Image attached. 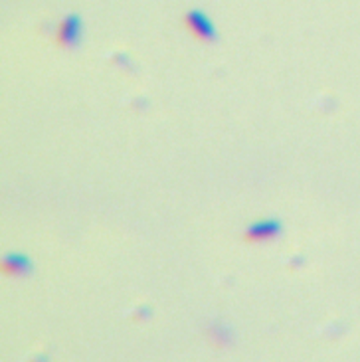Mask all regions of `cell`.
Returning a JSON list of instances; mask_svg holds the SVG:
<instances>
[{
  "label": "cell",
  "mask_w": 360,
  "mask_h": 362,
  "mask_svg": "<svg viewBox=\"0 0 360 362\" xmlns=\"http://www.w3.org/2000/svg\"><path fill=\"white\" fill-rule=\"evenodd\" d=\"M184 26L188 28V32H191L196 40L210 42L214 38L212 24L200 12H188L186 18H184Z\"/></svg>",
  "instance_id": "6da1fadb"
},
{
  "label": "cell",
  "mask_w": 360,
  "mask_h": 362,
  "mask_svg": "<svg viewBox=\"0 0 360 362\" xmlns=\"http://www.w3.org/2000/svg\"><path fill=\"white\" fill-rule=\"evenodd\" d=\"M279 234V226L274 220H262L255 222L254 226H250L245 232L244 239L248 244H262V242H269Z\"/></svg>",
  "instance_id": "7a4b0ae2"
},
{
  "label": "cell",
  "mask_w": 360,
  "mask_h": 362,
  "mask_svg": "<svg viewBox=\"0 0 360 362\" xmlns=\"http://www.w3.org/2000/svg\"><path fill=\"white\" fill-rule=\"evenodd\" d=\"M77 36H79V24H77L75 16H68L65 20L60 22V26L56 30V42H58V46H62V48L74 46Z\"/></svg>",
  "instance_id": "3957f363"
},
{
  "label": "cell",
  "mask_w": 360,
  "mask_h": 362,
  "mask_svg": "<svg viewBox=\"0 0 360 362\" xmlns=\"http://www.w3.org/2000/svg\"><path fill=\"white\" fill-rule=\"evenodd\" d=\"M24 269H26V259L18 258V256H11V258L2 261V273L6 277H16V275H20Z\"/></svg>",
  "instance_id": "277c9868"
}]
</instances>
